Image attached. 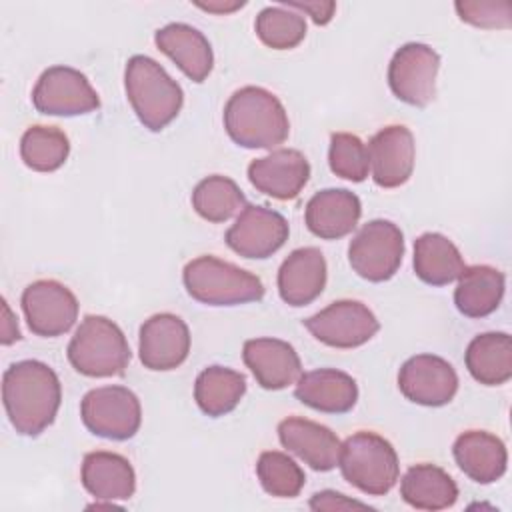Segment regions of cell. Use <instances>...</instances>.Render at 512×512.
Instances as JSON below:
<instances>
[{"mask_svg":"<svg viewBox=\"0 0 512 512\" xmlns=\"http://www.w3.org/2000/svg\"><path fill=\"white\" fill-rule=\"evenodd\" d=\"M62 388L56 372L40 360H20L2 376V402L22 436H38L56 418Z\"/></svg>","mask_w":512,"mask_h":512,"instance_id":"6da1fadb","label":"cell"},{"mask_svg":"<svg viewBox=\"0 0 512 512\" xmlns=\"http://www.w3.org/2000/svg\"><path fill=\"white\" fill-rule=\"evenodd\" d=\"M224 128L244 148H276L290 132L288 114L282 102L260 86L236 90L224 106Z\"/></svg>","mask_w":512,"mask_h":512,"instance_id":"7a4b0ae2","label":"cell"},{"mask_svg":"<svg viewBox=\"0 0 512 512\" xmlns=\"http://www.w3.org/2000/svg\"><path fill=\"white\" fill-rule=\"evenodd\" d=\"M124 86L138 120L152 132L166 128L184 102L180 84L150 56L136 54L126 62Z\"/></svg>","mask_w":512,"mask_h":512,"instance_id":"3957f363","label":"cell"},{"mask_svg":"<svg viewBox=\"0 0 512 512\" xmlns=\"http://www.w3.org/2000/svg\"><path fill=\"white\" fill-rule=\"evenodd\" d=\"M66 352L72 368L90 378L122 376L130 362L124 332L110 318L96 314L80 322Z\"/></svg>","mask_w":512,"mask_h":512,"instance_id":"277c9868","label":"cell"},{"mask_svg":"<svg viewBox=\"0 0 512 512\" xmlns=\"http://www.w3.org/2000/svg\"><path fill=\"white\" fill-rule=\"evenodd\" d=\"M186 292L208 306H236L264 296L262 280L216 256H198L184 266Z\"/></svg>","mask_w":512,"mask_h":512,"instance_id":"5b68a950","label":"cell"},{"mask_svg":"<svg viewBox=\"0 0 512 512\" xmlns=\"http://www.w3.org/2000/svg\"><path fill=\"white\" fill-rule=\"evenodd\" d=\"M338 466L344 480L370 496L388 494L400 474L394 446L374 432L348 436L342 444Z\"/></svg>","mask_w":512,"mask_h":512,"instance_id":"8992f818","label":"cell"},{"mask_svg":"<svg viewBox=\"0 0 512 512\" xmlns=\"http://www.w3.org/2000/svg\"><path fill=\"white\" fill-rule=\"evenodd\" d=\"M404 234L390 220H370L348 246L352 270L368 282L390 280L402 264Z\"/></svg>","mask_w":512,"mask_h":512,"instance_id":"52a82bcc","label":"cell"},{"mask_svg":"<svg viewBox=\"0 0 512 512\" xmlns=\"http://www.w3.org/2000/svg\"><path fill=\"white\" fill-rule=\"evenodd\" d=\"M80 416L92 434L108 440H128L140 428L142 408L132 390L100 386L82 398Z\"/></svg>","mask_w":512,"mask_h":512,"instance_id":"ba28073f","label":"cell"},{"mask_svg":"<svg viewBox=\"0 0 512 512\" xmlns=\"http://www.w3.org/2000/svg\"><path fill=\"white\" fill-rule=\"evenodd\" d=\"M440 56L422 42L400 46L388 66V84L394 96L410 106L424 108L436 96Z\"/></svg>","mask_w":512,"mask_h":512,"instance_id":"9c48e42d","label":"cell"},{"mask_svg":"<svg viewBox=\"0 0 512 512\" xmlns=\"http://www.w3.org/2000/svg\"><path fill=\"white\" fill-rule=\"evenodd\" d=\"M32 104L48 116H78L96 110L100 98L80 70L52 66L38 78L32 90Z\"/></svg>","mask_w":512,"mask_h":512,"instance_id":"30bf717a","label":"cell"},{"mask_svg":"<svg viewBox=\"0 0 512 512\" xmlns=\"http://www.w3.org/2000/svg\"><path fill=\"white\" fill-rule=\"evenodd\" d=\"M306 330L332 348H356L366 344L380 328L374 312L358 300H336L304 320Z\"/></svg>","mask_w":512,"mask_h":512,"instance_id":"8fae6325","label":"cell"},{"mask_svg":"<svg viewBox=\"0 0 512 512\" xmlns=\"http://www.w3.org/2000/svg\"><path fill=\"white\" fill-rule=\"evenodd\" d=\"M22 310L36 336L54 338L68 332L78 318V300L56 280H36L22 292Z\"/></svg>","mask_w":512,"mask_h":512,"instance_id":"7c38bea8","label":"cell"},{"mask_svg":"<svg viewBox=\"0 0 512 512\" xmlns=\"http://www.w3.org/2000/svg\"><path fill=\"white\" fill-rule=\"evenodd\" d=\"M288 234V222L280 212L246 204L228 228L226 244L244 258H268L284 246Z\"/></svg>","mask_w":512,"mask_h":512,"instance_id":"4fadbf2b","label":"cell"},{"mask_svg":"<svg viewBox=\"0 0 512 512\" xmlns=\"http://www.w3.org/2000/svg\"><path fill=\"white\" fill-rule=\"evenodd\" d=\"M398 388L410 402L436 408L454 398L458 376L448 360L434 354H418L402 364Z\"/></svg>","mask_w":512,"mask_h":512,"instance_id":"5bb4252c","label":"cell"},{"mask_svg":"<svg viewBox=\"0 0 512 512\" xmlns=\"http://www.w3.org/2000/svg\"><path fill=\"white\" fill-rule=\"evenodd\" d=\"M140 362L148 370H174L190 352V330L186 322L170 312L154 314L140 326Z\"/></svg>","mask_w":512,"mask_h":512,"instance_id":"9a60e30c","label":"cell"},{"mask_svg":"<svg viewBox=\"0 0 512 512\" xmlns=\"http://www.w3.org/2000/svg\"><path fill=\"white\" fill-rule=\"evenodd\" d=\"M372 178L380 188L402 186L414 170V136L406 126L392 124L376 132L368 142Z\"/></svg>","mask_w":512,"mask_h":512,"instance_id":"2e32d148","label":"cell"},{"mask_svg":"<svg viewBox=\"0 0 512 512\" xmlns=\"http://www.w3.org/2000/svg\"><path fill=\"white\" fill-rule=\"evenodd\" d=\"M310 178V164L300 150L280 148L248 166L250 184L276 200H292Z\"/></svg>","mask_w":512,"mask_h":512,"instance_id":"e0dca14e","label":"cell"},{"mask_svg":"<svg viewBox=\"0 0 512 512\" xmlns=\"http://www.w3.org/2000/svg\"><path fill=\"white\" fill-rule=\"evenodd\" d=\"M280 444L302 458L312 470L328 472L338 466L342 442L324 424L306 418H286L278 424Z\"/></svg>","mask_w":512,"mask_h":512,"instance_id":"ac0fdd59","label":"cell"},{"mask_svg":"<svg viewBox=\"0 0 512 512\" xmlns=\"http://www.w3.org/2000/svg\"><path fill=\"white\" fill-rule=\"evenodd\" d=\"M244 364L266 390H282L302 374L300 358L292 344L278 338H250L242 348Z\"/></svg>","mask_w":512,"mask_h":512,"instance_id":"d6986e66","label":"cell"},{"mask_svg":"<svg viewBox=\"0 0 512 512\" xmlns=\"http://www.w3.org/2000/svg\"><path fill=\"white\" fill-rule=\"evenodd\" d=\"M360 216V198L344 188H326L316 192L304 210L308 230L324 240H338L350 234Z\"/></svg>","mask_w":512,"mask_h":512,"instance_id":"ffe728a7","label":"cell"},{"mask_svg":"<svg viewBox=\"0 0 512 512\" xmlns=\"http://www.w3.org/2000/svg\"><path fill=\"white\" fill-rule=\"evenodd\" d=\"M326 286V260L314 248H298L288 254L278 270L280 298L290 306H306L314 302Z\"/></svg>","mask_w":512,"mask_h":512,"instance_id":"44dd1931","label":"cell"},{"mask_svg":"<svg viewBox=\"0 0 512 512\" xmlns=\"http://www.w3.org/2000/svg\"><path fill=\"white\" fill-rule=\"evenodd\" d=\"M154 42L190 80L204 82L212 72V46L198 28L184 22H172L156 30Z\"/></svg>","mask_w":512,"mask_h":512,"instance_id":"7402d4cb","label":"cell"},{"mask_svg":"<svg viewBox=\"0 0 512 512\" xmlns=\"http://www.w3.org/2000/svg\"><path fill=\"white\" fill-rule=\"evenodd\" d=\"M294 396L318 412L344 414L354 408L358 400V386L356 380L342 370L318 368L300 374Z\"/></svg>","mask_w":512,"mask_h":512,"instance_id":"603a6c76","label":"cell"},{"mask_svg":"<svg viewBox=\"0 0 512 512\" xmlns=\"http://www.w3.org/2000/svg\"><path fill=\"white\" fill-rule=\"evenodd\" d=\"M452 454L460 470L478 484H492L506 472V446L490 432L468 430L460 434L452 446Z\"/></svg>","mask_w":512,"mask_h":512,"instance_id":"cb8c5ba5","label":"cell"},{"mask_svg":"<svg viewBox=\"0 0 512 512\" xmlns=\"http://www.w3.org/2000/svg\"><path fill=\"white\" fill-rule=\"evenodd\" d=\"M82 486L96 500H128L136 490L132 464L116 452H88L82 460Z\"/></svg>","mask_w":512,"mask_h":512,"instance_id":"d4e9b609","label":"cell"},{"mask_svg":"<svg viewBox=\"0 0 512 512\" xmlns=\"http://www.w3.org/2000/svg\"><path fill=\"white\" fill-rule=\"evenodd\" d=\"M504 274L492 266H468L458 276L454 304L468 318H484L492 314L504 296Z\"/></svg>","mask_w":512,"mask_h":512,"instance_id":"484cf974","label":"cell"},{"mask_svg":"<svg viewBox=\"0 0 512 512\" xmlns=\"http://www.w3.org/2000/svg\"><path fill=\"white\" fill-rule=\"evenodd\" d=\"M466 368L484 386H500L512 378V340L506 332H484L466 348Z\"/></svg>","mask_w":512,"mask_h":512,"instance_id":"4316f807","label":"cell"},{"mask_svg":"<svg viewBox=\"0 0 512 512\" xmlns=\"http://www.w3.org/2000/svg\"><path fill=\"white\" fill-rule=\"evenodd\" d=\"M400 496L416 510H444L458 500L452 476L434 464L412 466L400 482Z\"/></svg>","mask_w":512,"mask_h":512,"instance_id":"83f0119b","label":"cell"},{"mask_svg":"<svg viewBox=\"0 0 512 512\" xmlns=\"http://www.w3.org/2000/svg\"><path fill=\"white\" fill-rule=\"evenodd\" d=\"M460 250L444 234L426 232L414 240V272L432 286H446L464 270Z\"/></svg>","mask_w":512,"mask_h":512,"instance_id":"f1b7e54d","label":"cell"},{"mask_svg":"<svg viewBox=\"0 0 512 512\" xmlns=\"http://www.w3.org/2000/svg\"><path fill=\"white\" fill-rule=\"evenodd\" d=\"M246 392L244 374L224 368L208 366L204 368L194 384V400L198 408L212 418L232 412Z\"/></svg>","mask_w":512,"mask_h":512,"instance_id":"f546056e","label":"cell"},{"mask_svg":"<svg viewBox=\"0 0 512 512\" xmlns=\"http://www.w3.org/2000/svg\"><path fill=\"white\" fill-rule=\"evenodd\" d=\"M192 206L208 222H226L234 214H240L246 206V198L238 184L228 176H208L192 190Z\"/></svg>","mask_w":512,"mask_h":512,"instance_id":"4dcf8cb0","label":"cell"},{"mask_svg":"<svg viewBox=\"0 0 512 512\" xmlns=\"http://www.w3.org/2000/svg\"><path fill=\"white\" fill-rule=\"evenodd\" d=\"M70 152L66 134L54 126H30L20 140V156L24 164L36 172L58 170Z\"/></svg>","mask_w":512,"mask_h":512,"instance_id":"1f68e13d","label":"cell"},{"mask_svg":"<svg viewBox=\"0 0 512 512\" xmlns=\"http://www.w3.org/2000/svg\"><path fill=\"white\" fill-rule=\"evenodd\" d=\"M254 28L258 38L274 50L296 48L306 36L304 16L284 6H268L260 10Z\"/></svg>","mask_w":512,"mask_h":512,"instance_id":"d6a6232c","label":"cell"},{"mask_svg":"<svg viewBox=\"0 0 512 512\" xmlns=\"http://www.w3.org/2000/svg\"><path fill=\"white\" fill-rule=\"evenodd\" d=\"M256 474L262 488L276 498H294L304 488V470L284 452L266 450L260 454Z\"/></svg>","mask_w":512,"mask_h":512,"instance_id":"836d02e7","label":"cell"},{"mask_svg":"<svg viewBox=\"0 0 512 512\" xmlns=\"http://www.w3.org/2000/svg\"><path fill=\"white\" fill-rule=\"evenodd\" d=\"M328 162H330V170L344 180L362 182L368 178V170H370L368 148L356 134L334 132L330 136Z\"/></svg>","mask_w":512,"mask_h":512,"instance_id":"e575fe53","label":"cell"},{"mask_svg":"<svg viewBox=\"0 0 512 512\" xmlns=\"http://www.w3.org/2000/svg\"><path fill=\"white\" fill-rule=\"evenodd\" d=\"M454 8L462 22H468L478 28H508L512 20V4L508 0H498V2L458 0Z\"/></svg>","mask_w":512,"mask_h":512,"instance_id":"d590c367","label":"cell"},{"mask_svg":"<svg viewBox=\"0 0 512 512\" xmlns=\"http://www.w3.org/2000/svg\"><path fill=\"white\" fill-rule=\"evenodd\" d=\"M284 8H290V10H300V12H306L316 24H328L334 16V10H336V2H330V0H304V2H298V0H282L280 2Z\"/></svg>","mask_w":512,"mask_h":512,"instance_id":"8d00e7d4","label":"cell"},{"mask_svg":"<svg viewBox=\"0 0 512 512\" xmlns=\"http://www.w3.org/2000/svg\"><path fill=\"white\" fill-rule=\"evenodd\" d=\"M308 506L312 510H348V508H366L364 502H358V500H352V498H346L344 494L340 492H334V490H322V492H316Z\"/></svg>","mask_w":512,"mask_h":512,"instance_id":"74e56055","label":"cell"},{"mask_svg":"<svg viewBox=\"0 0 512 512\" xmlns=\"http://www.w3.org/2000/svg\"><path fill=\"white\" fill-rule=\"evenodd\" d=\"M20 338V330H18V322L14 318V314L10 312V306L6 300H2V336L0 342L4 346L16 342Z\"/></svg>","mask_w":512,"mask_h":512,"instance_id":"f35d334b","label":"cell"},{"mask_svg":"<svg viewBox=\"0 0 512 512\" xmlns=\"http://www.w3.org/2000/svg\"><path fill=\"white\" fill-rule=\"evenodd\" d=\"M246 2H226V0H210V2H196L198 8L202 10H208V12H214V14H228V12H234L238 8H242Z\"/></svg>","mask_w":512,"mask_h":512,"instance_id":"ab89813d","label":"cell"}]
</instances>
